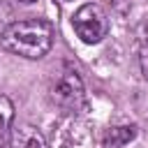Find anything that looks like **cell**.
Returning a JSON list of instances; mask_svg holds the SVG:
<instances>
[{
  "mask_svg": "<svg viewBox=\"0 0 148 148\" xmlns=\"http://www.w3.org/2000/svg\"><path fill=\"white\" fill-rule=\"evenodd\" d=\"M14 18V14H12V9H9V5H5V2H0V35L14 23L12 21Z\"/></svg>",
  "mask_w": 148,
  "mask_h": 148,
  "instance_id": "ba28073f",
  "label": "cell"
},
{
  "mask_svg": "<svg viewBox=\"0 0 148 148\" xmlns=\"http://www.w3.org/2000/svg\"><path fill=\"white\" fill-rule=\"evenodd\" d=\"M72 25H74L76 37L86 44H97L109 35V16L104 7L97 2L81 5L72 16Z\"/></svg>",
  "mask_w": 148,
  "mask_h": 148,
  "instance_id": "7a4b0ae2",
  "label": "cell"
},
{
  "mask_svg": "<svg viewBox=\"0 0 148 148\" xmlns=\"http://www.w3.org/2000/svg\"><path fill=\"white\" fill-rule=\"evenodd\" d=\"M12 125H14V102L7 95H0V148L9 146Z\"/></svg>",
  "mask_w": 148,
  "mask_h": 148,
  "instance_id": "8992f818",
  "label": "cell"
},
{
  "mask_svg": "<svg viewBox=\"0 0 148 148\" xmlns=\"http://www.w3.org/2000/svg\"><path fill=\"white\" fill-rule=\"evenodd\" d=\"M65 2H67V0H65Z\"/></svg>",
  "mask_w": 148,
  "mask_h": 148,
  "instance_id": "30bf717a",
  "label": "cell"
},
{
  "mask_svg": "<svg viewBox=\"0 0 148 148\" xmlns=\"http://www.w3.org/2000/svg\"><path fill=\"white\" fill-rule=\"evenodd\" d=\"M134 136H136V127H134V125H116V127H109V130L104 132L102 146H104V148H123V146L130 143Z\"/></svg>",
  "mask_w": 148,
  "mask_h": 148,
  "instance_id": "5b68a950",
  "label": "cell"
},
{
  "mask_svg": "<svg viewBox=\"0 0 148 148\" xmlns=\"http://www.w3.org/2000/svg\"><path fill=\"white\" fill-rule=\"evenodd\" d=\"M0 44L5 51L14 53V56H21L28 60H39L53 46V25L46 18L14 21L0 35Z\"/></svg>",
  "mask_w": 148,
  "mask_h": 148,
  "instance_id": "6da1fadb",
  "label": "cell"
},
{
  "mask_svg": "<svg viewBox=\"0 0 148 148\" xmlns=\"http://www.w3.org/2000/svg\"><path fill=\"white\" fill-rule=\"evenodd\" d=\"M139 65H141V74L148 81V25L141 32V46H139Z\"/></svg>",
  "mask_w": 148,
  "mask_h": 148,
  "instance_id": "52a82bcc",
  "label": "cell"
},
{
  "mask_svg": "<svg viewBox=\"0 0 148 148\" xmlns=\"http://www.w3.org/2000/svg\"><path fill=\"white\" fill-rule=\"evenodd\" d=\"M49 97H51V102L58 109H62V111H76L83 104V81L76 74V69H72V67L65 65L51 79Z\"/></svg>",
  "mask_w": 148,
  "mask_h": 148,
  "instance_id": "3957f363",
  "label": "cell"
},
{
  "mask_svg": "<svg viewBox=\"0 0 148 148\" xmlns=\"http://www.w3.org/2000/svg\"><path fill=\"white\" fill-rule=\"evenodd\" d=\"M18 2H35V0H18Z\"/></svg>",
  "mask_w": 148,
  "mask_h": 148,
  "instance_id": "9c48e42d",
  "label": "cell"
},
{
  "mask_svg": "<svg viewBox=\"0 0 148 148\" xmlns=\"http://www.w3.org/2000/svg\"><path fill=\"white\" fill-rule=\"evenodd\" d=\"M9 148H49V143L35 125L21 123V125H12Z\"/></svg>",
  "mask_w": 148,
  "mask_h": 148,
  "instance_id": "277c9868",
  "label": "cell"
}]
</instances>
